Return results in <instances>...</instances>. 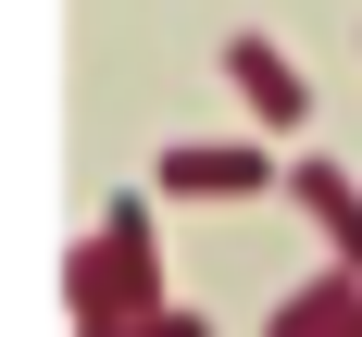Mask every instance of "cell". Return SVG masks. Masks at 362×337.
I'll list each match as a JSON object with an SVG mask.
<instances>
[{"mask_svg": "<svg viewBox=\"0 0 362 337\" xmlns=\"http://www.w3.org/2000/svg\"><path fill=\"white\" fill-rule=\"evenodd\" d=\"M150 187H175V200H275V187H288V162H275V150H250V138H187V150H163V162H150Z\"/></svg>", "mask_w": 362, "mask_h": 337, "instance_id": "obj_1", "label": "cell"}, {"mask_svg": "<svg viewBox=\"0 0 362 337\" xmlns=\"http://www.w3.org/2000/svg\"><path fill=\"white\" fill-rule=\"evenodd\" d=\"M225 88L250 100L262 138H300V125H313V88H300V63H288L262 25H225Z\"/></svg>", "mask_w": 362, "mask_h": 337, "instance_id": "obj_2", "label": "cell"}, {"mask_svg": "<svg viewBox=\"0 0 362 337\" xmlns=\"http://www.w3.org/2000/svg\"><path fill=\"white\" fill-rule=\"evenodd\" d=\"M288 200H300L313 225H325V262H362V187H350V162L300 150V162H288Z\"/></svg>", "mask_w": 362, "mask_h": 337, "instance_id": "obj_3", "label": "cell"}, {"mask_svg": "<svg viewBox=\"0 0 362 337\" xmlns=\"http://www.w3.org/2000/svg\"><path fill=\"white\" fill-rule=\"evenodd\" d=\"M262 337H362V262H325L313 288H288Z\"/></svg>", "mask_w": 362, "mask_h": 337, "instance_id": "obj_4", "label": "cell"}, {"mask_svg": "<svg viewBox=\"0 0 362 337\" xmlns=\"http://www.w3.org/2000/svg\"><path fill=\"white\" fill-rule=\"evenodd\" d=\"M63 312H75V325H112V312H138V300H125V262H112V237H100V225L63 250Z\"/></svg>", "mask_w": 362, "mask_h": 337, "instance_id": "obj_5", "label": "cell"}, {"mask_svg": "<svg viewBox=\"0 0 362 337\" xmlns=\"http://www.w3.org/2000/svg\"><path fill=\"white\" fill-rule=\"evenodd\" d=\"M100 237H112V262H125V300H138V312H163V225H150L138 187L100 213Z\"/></svg>", "mask_w": 362, "mask_h": 337, "instance_id": "obj_6", "label": "cell"}, {"mask_svg": "<svg viewBox=\"0 0 362 337\" xmlns=\"http://www.w3.org/2000/svg\"><path fill=\"white\" fill-rule=\"evenodd\" d=\"M75 337H213V325H200V312H175V300H163V312H112V325H75Z\"/></svg>", "mask_w": 362, "mask_h": 337, "instance_id": "obj_7", "label": "cell"}]
</instances>
